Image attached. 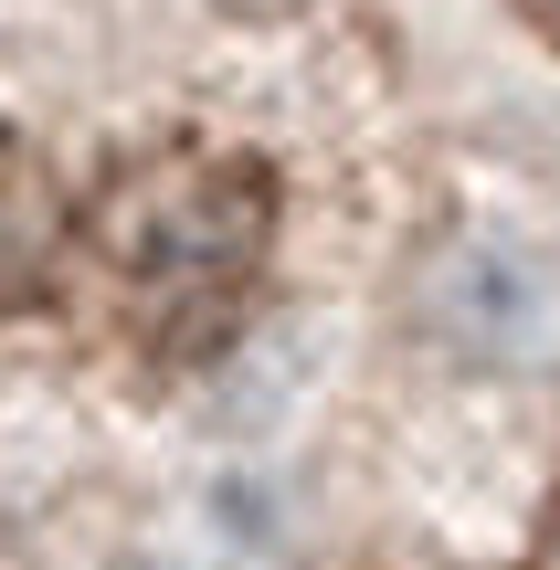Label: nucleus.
Here are the masks:
<instances>
[{
    "label": "nucleus",
    "instance_id": "obj_4",
    "mask_svg": "<svg viewBox=\"0 0 560 570\" xmlns=\"http://www.w3.org/2000/svg\"><path fill=\"white\" fill-rule=\"evenodd\" d=\"M529 11H540V32H550V42H560V0H529Z\"/></svg>",
    "mask_w": 560,
    "mask_h": 570
},
{
    "label": "nucleus",
    "instance_id": "obj_1",
    "mask_svg": "<svg viewBox=\"0 0 560 570\" xmlns=\"http://www.w3.org/2000/svg\"><path fill=\"white\" fill-rule=\"evenodd\" d=\"M275 244V180L233 148H148L106 180L96 202V254L117 265L127 306L148 327H212L244 306L254 265Z\"/></svg>",
    "mask_w": 560,
    "mask_h": 570
},
{
    "label": "nucleus",
    "instance_id": "obj_3",
    "mask_svg": "<svg viewBox=\"0 0 560 570\" xmlns=\"http://www.w3.org/2000/svg\"><path fill=\"white\" fill-rule=\"evenodd\" d=\"M53 244H63L53 180L32 169V148H11V138H0V306H11V296H32V285H42V265H53Z\"/></svg>",
    "mask_w": 560,
    "mask_h": 570
},
{
    "label": "nucleus",
    "instance_id": "obj_2",
    "mask_svg": "<svg viewBox=\"0 0 560 570\" xmlns=\"http://www.w3.org/2000/svg\"><path fill=\"white\" fill-rule=\"evenodd\" d=\"M413 327L465 370H529L560 348V254L529 233H455L423 254Z\"/></svg>",
    "mask_w": 560,
    "mask_h": 570
}]
</instances>
